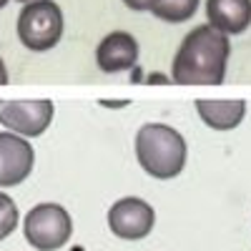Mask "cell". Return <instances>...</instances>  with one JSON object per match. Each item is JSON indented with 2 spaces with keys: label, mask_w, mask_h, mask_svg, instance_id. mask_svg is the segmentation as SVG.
Listing matches in <instances>:
<instances>
[{
  "label": "cell",
  "mask_w": 251,
  "mask_h": 251,
  "mask_svg": "<svg viewBox=\"0 0 251 251\" xmlns=\"http://www.w3.org/2000/svg\"><path fill=\"white\" fill-rule=\"evenodd\" d=\"M231 40L208 23L186 33L171 63V80L178 86H219L226 78Z\"/></svg>",
  "instance_id": "cell-1"
},
{
  "label": "cell",
  "mask_w": 251,
  "mask_h": 251,
  "mask_svg": "<svg viewBox=\"0 0 251 251\" xmlns=\"http://www.w3.org/2000/svg\"><path fill=\"white\" fill-rule=\"evenodd\" d=\"M136 158L151 178H176L188 158L186 138L166 123H143L136 133Z\"/></svg>",
  "instance_id": "cell-2"
},
{
  "label": "cell",
  "mask_w": 251,
  "mask_h": 251,
  "mask_svg": "<svg viewBox=\"0 0 251 251\" xmlns=\"http://www.w3.org/2000/svg\"><path fill=\"white\" fill-rule=\"evenodd\" d=\"M18 40L33 53L55 48L63 38V10L53 0H33L18 13Z\"/></svg>",
  "instance_id": "cell-3"
},
{
  "label": "cell",
  "mask_w": 251,
  "mask_h": 251,
  "mask_svg": "<svg viewBox=\"0 0 251 251\" xmlns=\"http://www.w3.org/2000/svg\"><path fill=\"white\" fill-rule=\"evenodd\" d=\"M23 234L25 241L38 251H58L73 236V219L66 211V206L43 201L25 214Z\"/></svg>",
  "instance_id": "cell-4"
},
{
  "label": "cell",
  "mask_w": 251,
  "mask_h": 251,
  "mask_svg": "<svg viewBox=\"0 0 251 251\" xmlns=\"http://www.w3.org/2000/svg\"><path fill=\"white\" fill-rule=\"evenodd\" d=\"M55 116V103L48 98H35V100H0V123L3 128L23 136V138H38L48 131Z\"/></svg>",
  "instance_id": "cell-5"
},
{
  "label": "cell",
  "mask_w": 251,
  "mask_h": 251,
  "mask_svg": "<svg viewBox=\"0 0 251 251\" xmlns=\"http://www.w3.org/2000/svg\"><path fill=\"white\" fill-rule=\"evenodd\" d=\"M156 211L138 196H123L108 208V228L123 241H141L153 231Z\"/></svg>",
  "instance_id": "cell-6"
},
{
  "label": "cell",
  "mask_w": 251,
  "mask_h": 251,
  "mask_svg": "<svg viewBox=\"0 0 251 251\" xmlns=\"http://www.w3.org/2000/svg\"><path fill=\"white\" fill-rule=\"evenodd\" d=\"M35 166V149L23 136L0 131V188L23 183Z\"/></svg>",
  "instance_id": "cell-7"
},
{
  "label": "cell",
  "mask_w": 251,
  "mask_h": 251,
  "mask_svg": "<svg viewBox=\"0 0 251 251\" xmlns=\"http://www.w3.org/2000/svg\"><path fill=\"white\" fill-rule=\"evenodd\" d=\"M138 40L126 33V30H113L98 43L96 48V63L103 73H123L131 71L138 63Z\"/></svg>",
  "instance_id": "cell-8"
},
{
  "label": "cell",
  "mask_w": 251,
  "mask_h": 251,
  "mask_svg": "<svg viewBox=\"0 0 251 251\" xmlns=\"http://www.w3.org/2000/svg\"><path fill=\"white\" fill-rule=\"evenodd\" d=\"M208 25L224 35H239L251 25V0H206Z\"/></svg>",
  "instance_id": "cell-9"
},
{
  "label": "cell",
  "mask_w": 251,
  "mask_h": 251,
  "mask_svg": "<svg viewBox=\"0 0 251 251\" xmlns=\"http://www.w3.org/2000/svg\"><path fill=\"white\" fill-rule=\"evenodd\" d=\"M194 106L201 121L214 131H234L246 116L244 98H199Z\"/></svg>",
  "instance_id": "cell-10"
},
{
  "label": "cell",
  "mask_w": 251,
  "mask_h": 251,
  "mask_svg": "<svg viewBox=\"0 0 251 251\" xmlns=\"http://www.w3.org/2000/svg\"><path fill=\"white\" fill-rule=\"evenodd\" d=\"M199 10V0H156L151 13L166 23H186Z\"/></svg>",
  "instance_id": "cell-11"
},
{
  "label": "cell",
  "mask_w": 251,
  "mask_h": 251,
  "mask_svg": "<svg viewBox=\"0 0 251 251\" xmlns=\"http://www.w3.org/2000/svg\"><path fill=\"white\" fill-rule=\"evenodd\" d=\"M20 221V211H18V203L5 194L0 191V241H5Z\"/></svg>",
  "instance_id": "cell-12"
},
{
  "label": "cell",
  "mask_w": 251,
  "mask_h": 251,
  "mask_svg": "<svg viewBox=\"0 0 251 251\" xmlns=\"http://www.w3.org/2000/svg\"><path fill=\"white\" fill-rule=\"evenodd\" d=\"M126 8H131L136 13H143V10H151L156 5V0H123Z\"/></svg>",
  "instance_id": "cell-13"
},
{
  "label": "cell",
  "mask_w": 251,
  "mask_h": 251,
  "mask_svg": "<svg viewBox=\"0 0 251 251\" xmlns=\"http://www.w3.org/2000/svg\"><path fill=\"white\" fill-rule=\"evenodd\" d=\"M8 83V68H5V60L0 58V86H5Z\"/></svg>",
  "instance_id": "cell-14"
},
{
  "label": "cell",
  "mask_w": 251,
  "mask_h": 251,
  "mask_svg": "<svg viewBox=\"0 0 251 251\" xmlns=\"http://www.w3.org/2000/svg\"><path fill=\"white\" fill-rule=\"evenodd\" d=\"M149 83H169V78H166V75H158V73H156V75H151V78H149Z\"/></svg>",
  "instance_id": "cell-15"
},
{
  "label": "cell",
  "mask_w": 251,
  "mask_h": 251,
  "mask_svg": "<svg viewBox=\"0 0 251 251\" xmlns=\"http://www.w3.org/2000/svg\"><path fill=\"white\" fill-rule=\"evenodd\" d=\"M8 3H10V0H0V10H3V8H5Z\"/></svg>",
  "instance_id": "cell-16"
},
{
  "label": "cell",
  "mask_w": 251,
  "mask_h": 251,
  "mask_svg": "<svg viewBox=\"0 0 251 251\" xmlns=\"http://www.w3.org/2000/svg\"><path fill=\"white\" fill-rule=\"evenodd\" d=\"M15 3H23L25 5V3H33V0H15Z\"/></svg>",
  "instance_id": "cell-17"
}]
</instances>
